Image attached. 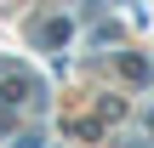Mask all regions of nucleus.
<instances>
[{"instance_id": "nucleus-1", "label": "nucleus", "mask_w": 154, "mask_h": 148, "mask_svg": "<svg viewBox=\"0 0 154 148\" xmlns=\"http://www.w3.org/2000/svg\"><path fill=\"white\" fill-rule=\"evenodd\" d=\"M120 68H126V74H131V80H149V63H143V57H126V63H120Z\"/></svg>"}]
</instances>
